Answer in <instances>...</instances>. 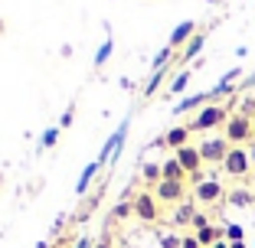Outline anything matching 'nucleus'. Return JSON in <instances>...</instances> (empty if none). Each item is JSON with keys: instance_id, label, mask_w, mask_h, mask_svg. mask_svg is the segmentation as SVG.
I'll return each mask as SVG.
<instances>
[{"instance_id": "nucleus-16", "label": "nucleus", "mask_w": 255, "mask_h": 248, "mask_svg": "<svg viewBox=\"0 0 255 248\" xmlns=\"http://www.w3.org/2000/svg\"><path fill=\"white\" fill-rule=\"evenodd\" d=\"M190 226L196 229V232H200V229H206V226H213L210 222V216H206V212H193V222H190Z\"/></svg>"}, {"instance_id": "nucleus-21", "label": "nucleus", "mask_w": 255, "mask_h": 248, "mask_svg": "<svg viewBox=\"0 0 255 248\" xmlns=\"http://www.w3.org/2000/svg\"><path fill=\"white\" fill-rule=\"evenodd\" d=\"M180 248H203V245L196 242V235H183V245Z\"/></svg>"}, {"instance_id": "nucleus-6", "label": "nucleus", "mask_w": 255, "mask_h": 248, "mask_svg": "<svg viewBox=\"0 0 255 248\" xmlns=\"http://www.w3.org/2000/svg\"><path fill=\"white\" fill-rule=\"evenodd\" d=\"M223 193H226V186L219 180H196V186H193V199L200 206L219 203V199H223Z\"/></svg>"}, {"instance_id": "nucleus-27", "label": "nucleus", "mask_w": 255, "mask_h": 248, "mask_svg": "<svg viewBox=\"0 0 255 248\" xmlns=\"http://www.w3.org/2000/svg\"><path fill=\"white\" fill-rule=\"evenodd\" d=\"M98 248H108V242H102V245H98Z\"/></svg>"}, {"instance_id": "nucleus-10", "label": "nucleus", "mask_w": 255, "mask_h": 248, "mask_svg": "<svg viewBox=\"0 0 255 248\" xmlns=\"http://www.w3.org/2000/svg\"><path fill=\"white\" fill-rule=\"evenodd\" d=\"M196 235V242H200V245L203 248H216L219 245V239H223V229H219V226H206V229H200V232H193Z\"/></svg>"}, {"instance_id": "nucleus-18", "label": "nucleus", "mask_w": 255, "mask_h": 248, "mask_svg": "<svg viewBox=\"0 0 255 248\" xmlns=\"http://www.w3.org/2000/svg\"><path fill=\"white\" fill-rule=\"evenodd\" d=\"M131 212H134V206H131V203H118V206H115V219H128Z\"/></svg>"}, {"instance_id": "nucleus-11", "label": "nucleus", "mask_w": 255, "mask_h": 248, "mask_svg": "<svg viewBox=\"0 0 255 248\" xmlns=\"http://www.w3.org/2000/svg\"><path fill=\"white\" fill-rule=\"evenodd\" d=\"M160 170H164V180H177V183H187V180H190L187 170H183V166L177 164V157L164 160V164H160Z\"/></svg>"}, {"instance_id": "nucleus-2", "label": "nucleus", "mask_w": 255, "mask_h": 248, "mask_svg": "<svg viewBox=\"0 0 255 248\" xmlns=\"http://www.w3.org/2000/svg\"><path fill=\"white\" fill-rule=\"evenodd\" d=\"M226 121H229V108L219 105V101H210L206 108L196 111V118L190 121L187 128L190 131H213V128H226Z\"/></svg>"}, {"instance_id": "nucleus-22", "label": "nucleus", "mask_w": 255, "mask_h": 248, "mask_svg": "<svg viewBox=\"0 0 255 248\" xmlns=\"http://www.w3.org/2000/svg\"><path fill=\"white\" fill-rule=\"evenodd\" d=\"M170 88H173V91H183V88H187V76H177V79H173V85H170Z\"/></svg>"}, {"instance_id": "nucleus-7", "label": "nucleus", "mask_w": 255, "mask_h": 248, "mask_svg": "<svg viewBox=\"0 0 255 248\" xmlns=\"http://www.w3.org/2000/svg\"><path fill=\"white\" fill-rule=\"evenodd\" d=\"M177 157V164L187 170V176H193V180H200V170H203V157H200V147L196 144H190V147H180V151L173 154Z\"/></svg>"}, {"instance_id": "nucleus-9", "label": "nucleus", "mask_w": 255, "mask_h": 248, "mask_svg": "<svg viewBox=\"0 0 255 248\" xmlns=\"http://www.w3.org/2000/svg\"><path fill=\"white\" fill-rule=\"evenodd\" d=\"M190 134H193V131H190L187 124H177V128H170V131L164 134V144L170 147L173 154H177L180 147H190Z\"/></svg>"}, {"instance_id": "nucleus-26", "label": "nucleus", "mask_w": 255, "mask_h": 248, "mask_svg": "<svg viewBox=\"0 0 255 248\" xmlns=\"http://www.w3.org/2000/svg\"><path fill=\"white\" fill-rule=\"evenodd\" d=\"M229 248H246V242H229Z\"/></svg>"}, {"instance_id": "nucleus-19", "label": "nucleus", "mask_w": 255, "mask_h": 248, "mask_svg": "<svg viewBox=\"0 0 255 248\" xmlns=\"http://www.w3.org/2000/svg\"><path fill=\"white\" fill-rule=\"evenodd\" d=\"M203 101H206V95H193V98H187V101H183V105H180V111H190V108L203 105Z\"/></svg>"}, {"instance_id": "nucleus-5", "label": "nucleus", "mask_w": 255, "mask_h": 248, "mask_svg": "<svg viewBox=\"0 0 255 248\" xmlns=\"http://www.w3.org/2000/svg\"><path fill=\"white\" fill-rule=\"evenodd\" d=\"M154 196H157L160 206H180L187 199V183H177V180H160L154 186Z\"/></svg>"}, {"instance_id": "nucleus-1", "label": "nucleus", "mask_w": 255, "mask_h": 248, "mask_svg": "<svg viewBox=\"0 0 255 248\" xmlns=\"http://www.w3.org/2000/svg\"><path fill=\"white\" fill-rule=\"evenodd\" d=\"M223 137L229 141V147H246V144L255 141V128H252V118L242 111L229 114V121H226L223 128Z\"/></svg>"}, {"instance_id": "nucleus-3", "label": "nucleus", "mask_w": 255, "mask_h": 248, "mask_svg": "<svg viewBox=\"0 0 255 248\" xmlns=\"http://www.w3.org/2000/svg\"><path fill=\"white\" fill-rule=\"evenodd\" d=\"M223 170H226V176H233V180L249 176V173H252L249 147H229V154H226V160H223Z\"/></svg>"}, {"instance_id": "nucleus-24", "label": "nucleus", "mask_w": 255, "mask_h": 248, "mask_svg": "<svg viewBox=\"0 0 255 248\" xmlns=\"http://www.w3.org/2000/svg\"><path fill=\"white\" fill-rule=\"evenodd\" d=\"M233 203H249V193H233Z\"/></svg>"}, {"instance_id": "nucleus-25", "label": "nucleus", "mask_w": 255, "mask_h": 248, "mask_svg": "<svg viewBox=\"0 0 255 248\" xmlns=\"http://www.w3.org/2000/svg\"><path fill=\"white\" fill-rule=\"evenodd\" d=\"M249 160H252V170H255V141L249 144Z\"/></svg>"}, {"instance_id": "nucleus-13", "label": "nucleus", "mask_w": 255, "mask_h": 248, "mask_svg": "<svg viewBox=\"0 0 255 248\" xmlns=\"http://www.w3.org/2000/svg\"><path fill=\"white\" fill-rule=\"evenodd\" d=\"M160 180H164V170H160V164H144V183L154 189Z\"/></svg>"}, {"instance_id": "nucleus-12", "label": "nucleus", "mask_w": 255, "mask_h": 248, "mask_svg": "<svg viewBox=\"0 0 255 248\" xmlns=\"http://www.w3.org/2000/svg\"><path fill=\"white\" fill-rule=\"evenodd\" d=\"M190 36H196V23H190V20H187V23H180V26L173 30V36H170V49H173V46H183Z\"/></svg>"}, {"instance_id": "nucleus-28", "label": "nucleus", "mask_w": 255, "mask_h": 248, "mask_svg": "<svg viewBox=\"0 0 255 248\" xmlns=\"http://www.w3.org/2000/svg\"><path fill=\"white\" fill-rule=\"evenodd\" d=\"M252 128H255V118H252Z\"/></svg>"}, {"instance_id": "nucleus-23", "label": "nucleus", "mask_w": 255, "mask_h": 248, "mask_svg": "<svg viewBox=\"0 0 255 248\" xmlns=\"http://www.w3.org/2000/svg\"><path fill=\"white\" fill-rule=\"evenodd\" d=\"M92 173H95V166H89V170L82 173V180H79V189H85V186H89V180H92Z\"/></svg>"}, {"instance_id": "nucleus-8", "label": "nucleus", "mask_w": 255, "mask_h": 248, "mask_svg": "<svg viewBox=\"0 0 255 248\" xmlns=\"http://www.w3.org/2000/svg\"><path fill=\"white\" fill-rule=\"evenodd\" d=\"M226 154H229V141L226 137H210V141L200 144V157L203 164H223Z\"/></svg>"}, {"instance_id": "nucleus-15", "label": "nucleus", "mask_w": 255, "mask_h": 248, "mask_svg": "<svg viewBox=\"0 0 255 248\" xmlns=\"http://www.w3.org/2000/svg\"><path fill=\"white\" fill-rule=\"evenodd\" d=\"M200 46H203V33H196V36L190 39V46H187V56H183V59H193V56L200 53Z\"/></svg>"}, {"instance_id": "nucleus-4", "label": "nucleus", "mask_w": 255, "mask_h": 248, "mask_svg": "<svg viewBox=\"0 0 255 248\" xmlns=\"http://www.w3.org/2000/svg\"><path fill=\"white\" fill-rule=\"evenodd\" d=\"M131 206H134V216L141 219V222H147V226L160 219V203H157V196H154V189L137 193L134 199H131Z\"/></svg>"}, {"instance_id": "nucleus-14", "label": "nucleus", "mask_w": 255, "mask_h": 248, "mask_svg": "<svg viewBox=\"0 0 255 248\" xmlns=\"http://www.w3.org/2000/svg\"><path fill=\"white\" fill-rule=\"evenodd\" d=\"M193 206H177V212H173V222H177V226H190V222H193Z\"/></svg>"}, {"instance_id": "nucleus-17", "label": "nucleus", "mask_w": 255, "mask_h": 248, "mask_svg": "<svg viewBox=\"0 0 255 248\" xmlns=\"http://www.w3.org/2000/svg\"><path fill=\"white\" fill-rule=\"evenodd\" d=\"M160 245H164V248H180L183 245V235H164Z\"/></svg>"}, {"instance_id": "nucleus-20", "label": "nucleus", "mask_w": 255, "mask_h": 248, "mask_svg": "<svg viewBox=\"0 0 255 248\" xmlns=\"http://www.w3.org/2000/svg\"><path fill=\"white\" fill-rule=\"evenodd\" d=\"M226 239H229V242H242V229L239 226H229V229H226Z\"/></svg>"}]
</instances>
